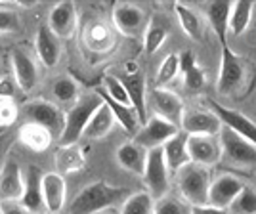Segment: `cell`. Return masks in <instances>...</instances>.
Listing matches in <instances>:
<instances>
[{
    "label": "cell",
    "mask_w": 256,
    "mask_h": 214,
    "mask_svg": "<svg viewBox=\"0 0 256 214\" xmlns=\"http://www.w3.org/2000/svg\"><path fill=\"white\" fill-rule=\"evenodd\" d=\"M153 214H192V206L178 199H170V197H162L159 203L155 204Z\"/></svg>",
    "instance_id": "obj_39"
},
{
    "label": "cell",
    "mask_w": 256,
    "mask_h": 214,
    "mask_svg": "<svg viewBox=\"0 0 256 214\" xmlns=\"http://www.w3.org/2000/svg\"><path fill=\"white\" fill-rule=\"evenodd\" d=\"M23 178H25V192L22 197V204L32 214H38L44 208L42 174L36 166H29L23 174Z\"/></svg>",
    "instance_id": "obj_20"
},
{
    "label": "cell",
    "mask_w": 256,
    "mask_h": 214,
    "mask_svg": "<svg viewBox=\"0 0 256 214\" xmlns=\"http://www.w3.org/2000/svg\"><path fill=\"white\" fill-rule=\"evenodd\" d=\"M22 117L25 122L40 124L52 132L54 138H60L65 126V111L58 104L48 100H32L22 107Z\"/></svg>",
    "instance_id": "obj_5"
},
{
    "label": "cell",
    "mask_w": 256,
    "mask_h": 214,
    "mask_svg": "<svg viewBox=\"0 0 256 214\" xmlns=\"http://www.w3.org/2000/svg\"><path fill=\"white\" fill-rule=\"evenodd\" d=\"M18 117H20V109L8 100H0V126L12 128V124L18 120Z\"/></svg>",
    "instance_id": "obj_40"
},
{
    "label": "cell",
    "mask_w": 256,
    "mask_h": 214,
    "mask_svg": "<svg viewBox=\"0 0 256 214\" xmlns=\"http://www.w3.org/2000/svg\"><path fill=\"white\" fill-rule=\"evenodd\" d=\"M18 138L22 140V144H25L29 150L36 151V153H42V151L50 148L54 136L50 130L40 126V124L25 122L20 128V132H18Z\"/></svg>",
    "instance_id": "obj_28"
},
{
    "label": "cell",
    "mask_w": 256,
    "mask_h": 214,
    "mask_svg": "<svg viewBox=\"0 0 256 214\" xmlns=\"http://www.w3.org/2000/svg\"><path fill=\"white\" fill-rule=\"evenodd\" d=\"M234 2H210L206 6V16L212 25L214 32L218 34L220 42H226V32H228V22H230V12Z\"/></svg>",
    "instance_id": "obj_32"
},
{
    "label": "cell",
    "mask_w": 256,
    "mask_h": 214,
    "mask_svg": "<svg viewBox=\"0 0 256 214\" xmlns=\"http://www.w3.org/2000/svg\"><path fill=\"white\" fill-rule=\"evenodd\" d=\"M2 214H32L18 201H4L2 203Z\"/></svg>",
    "instance_id": "obj_44"
},
{
    "label": "cell",
    "mask_w": 256,
    "mask_h": 214,
    "mask_svg": "<svg viewBox=\"0 0 256 214\" xmlns=\"http://www.w3.org/2000/svg\"><path fill=\"white\" fill-rule=\"evenodd\" d=\"M54 162H56V172L58 174H73L84 168L86 157L84 151L78 148V144L75 146H60L56 153H54Z\"/></svg>",
    "instance_id": "obj_23"
},
{
    "label": "cell",
    "mask_w": 256,
    "mask_h": 214,
    "mask_svg": "<svg viewBox=\"0 0 256 214\" xmlns=\"http://www.w3.org/2000/svg\"><path fill=\"white\" fill-rule=\"evenodd\" d=\"M192 214H228V210L216 208L210 204H201V206H192Z\"/></svg>",
    "instance_id": "obj_45"
},
{
    "label": "cell",
    "mask_w": 256,
    "mask_h": 214,
    "mask_svg": "<svg viewBox=\"0 0 256 214\" xmlns=\"http://www.w3.org/2000/svg\"><path fill=\"white\" fill-rule=\"evenodd\" d=\"M18 90H20V86H18L14 76H10V75L0 76V100L12 102V100L16 98V94H18Z\"/></svg>",
    "instance_id": "obj_42"
},
{
    "label": "cell",
    "mask_w": 256,
    "mask_h": 214,
    "mask_svg": "<svg viewBox=\"0 0 256 214\" xmlns=\"http://www.w3.org/2000/svg\"><path fill=\"white\" fill-rule=\"evenodd\" d=\"M0 214H2V201H0Z\"/></svg>",
    "instance_id": "obj_47"
},
{
    "label": "cell",
    "mask_w": 256,
    "mask_h": 214,
    "mask_svg": "<svg viewBox=\"0 0 256 214\" xmlns=\"http://www.w3.org/2000/svg\"><path fill=\"white\" fill-rule=\"evenodd\" d=\"M153 210H155V199L148 192H140L128 195V199L120 208V214H153Z\"/></svg>",
    "instance_id": "obj_35"
},
{
    "label": "cell",
    "mask_w": 256,
    "mask_h": 214,
    "mask_svg": "<svg viewBox=\"0 0 256 214\" xmlns=\"http://www.w3.org/2000/svg\"><path fill=\"white\" fill-rule=\"evenodd\" d=\"M96 94L102 98V102L111 109L113 117L117 118V122L122 126V130L128 132L130 136H136L140 130V118H138V115H136V111H134L130 106L118 104V102H115L113 98H109L106 92H104V88H98Z\"/></svg>",
    "instance_id": "obj_24"
},
{
    "label": "cell",
    "mask_w": 256,
    "mask_h": 214,
    "mask_svg": "<svg viewBox=\"0 0 256 214\" xmlns=\"http://www.w3.org/2000/svg\"><path fill=\"white\" fill-rule=\"evenodd\" d=\"M48 27L50 31L60 38V40H69L73 38L78 27V14L73 2H60L56 4L48 18Z\"/></svg>",
    "instance_id": "obj_11"
},
{
    "label": "cell",
    "mask_w": 256,
    "mask_h": 214,
    "mask_svg": "<svg viewBox=\"0 0 256 214\" xmlns=\"http://www.w3.org/2000/svg\"><path fill=\"white\" fill-rule=\"evenodd\" d=\"M8 132H10L8 126H0V136H2V134H8Z\"/></svg>",
    "instance_id": "obj_46"
},
{
    "label": "cell",
    "mask_w": 256,
    "mask_h": 214,
    "mask_svg": "<svg viewBox=\"0 0 256 214\" xmlns=\"http://www.w3.org/2000/svg\"><path fill=\"white\" fill-rule=\"evenodd\" d=\"M12 69H14V78L23 92H31L38 82V67L34 64L29 54L25 50H12Z\"/></svg>",
    "instance_id": "obj_15"
},
{
    "label": "cell",
    "mask_w": 256,
    "mask_h": 214,
    "mask_svg": "<svg viewBox=\"0 0 256 214\" xmlns=\"http://www.w3.org/2000/svg\"><path fill=\"white\" fill-rule=\"evenodd\" d=\"M144 178H146V186L150 190V195L153 199H162L166 192H168V178H170V172L166 166V160H164V153L162 148L148 151V162H146V172H144Z\"/></svg>",
    "instance_id": "obj_7"
},
{
    "label": "cell",
    "mask_w": 256,
    "mask_h": 214,
    "mask_svg": "<svg viewBox=\"0 0 256 214\" xmlns=\"http://www.w3.org/2000/svg\"><path fill=\"white\" fill-rule=\"evenodd\" d=\"M218 136L224 162L237 168H256V146L241 138L228 126H222Z\"/></svg>",
    "instance_id": "obj_4"
},
{
    "label": "cell",
    "mask_w": 256,
    "mask_h": 214,
    "mask_svg": "<svg viewBox=\"0 0 256 214\" xmlns=\"http://www.w3.org/2000/svg\"><path fill=\"white\" fill-rule=\"evenodd\" d=\"M212 111L218 115V118L222 120V124L232 128L235 134H239L241 138H245L246 142H250L252 146H256V124L248 117L241 115L239 111L230 109V107L220 106L218 102H210Z\"/></svg>",
    "instance_id": "obj_16"
},
{
    "label": "cell",
    "mask_w": 256,
    "mask_h": 214,
    "mask_svg": "<svg viewBox=\"0 0 256 214\" xmlns=\"http://www.w3.org/2000/svg\"><path fill=\"white\" fill-rule=\"evenodd\" d=\"M25 192V178L16 160H6L0 170V199L4 201H22Z\"/></svg>",
    "instance_id": "obj_18"
},
{
    "label": "cell",
    "mask_w": 256,
    "mask_h": 214,
    "mask_svg": "<svg viewBox=\"0 0 256 214\" xmlns=\"http://www.w3.org/2000/svg\"><path fill=\"white\" fill-rule=\"evenodd\" d=\"M245 188V184L241 182L234 174H222L216 180H212L210 190H208V204L216 206V208H224L228 210L232 203L235 201V197L241 193V190Z\"/></svg>",
    "instance_id": "obj_13"
},
{
    "label": "cell",
    "mask_w": 256,
    "mask_h": 214,
    "mask_svg": "<svg viewBox=\"0 0 256 214\" xmlns=\"http://www.w3.org/2000/svg\"><path fill=\"white\" fill-rule=\"evenodd\" d=\"M117 160L122 168L134 172L138 176H144L146 162H148V151L140 148L136 142H126L117 150Z\"/></svg>",
    "instance_id": "obj_27"
},
{
    "label": "cell",
    "mask_w": 256,
    "mask_h": 214,
    "mask_svg": "<svg viewBox=\"0 0 256 214\" xmlns=\"http://www.w3.org/2000/svg\"><path fill=\"white\" fill-rule=\"evenodd\" d=\"M166 36H168V27H166L164 23L160 22V20L153 18V20L148 23V27H146V32H144L146 52L150 54V56H153V54L157 52L160 46L164 44Z\"/></svg>",
    "instance_id": "obj_34"
},
{
    "label": "cell",
    "mask_w": 256,
    "mask_h": 214,
    "mask_svg": "<svg viewBox=\"0 0 256 214\" xmlns=\"http://www.w3.org/2000/svg\"><path fill=\"white\" fill-rule=\"evenodd\" d=\"M232 214H256V190L245 186L230 206Z\"/></svg>",
    "instance_id": "obj_37"
},
{
    "label": "cell",
    "mask_w": 256,
    "mask_h": 214,
    "mask_svg": "<svg viewBox=\"0 0 256 214\" xmlns=\"http://www.w3.org/2000/svg\"><path fill=\"white\" fill-rule=\"evenodd\" d=\"M104 92H106L109 98H113L115 102H118V104L130 106V100H128L126 88H124V84H122V78H117V76H113V75H107L106 78H104Z\"/></svg>",
    "instance_id": "obj_38"
},
{
    "label": "cell",
    "mask_w": 256,
    "mask_h": 214,
    "mask_svg": "<svg viewBox=\"0 0 256 214\" xmlns=\"http://www.w3.org/2000/svg\"><path fill=\"white\" fill-rule=\"evenodd\" d=\"M52 94L58 106H75L78 102V84L71 76H58L52 82Z\"/></svg>",
    "instance_id": "obj_33"
},
{
    "label": "cell",
    "mask_w": 256,
    "mask_h": 214,
    "mask_svg": "<svg viewBox=\"0 0 256 214\" xmlns=\"http://www.w3.org/2000/svg\"><path fill=\"white\" fill-rule=\"evenodd\" d=\"M222 120L214 111H201V109H192L186 111L182 118L180 130L188 136H212L216 138L222 130Z\"/></svg>",
    "instance_id": "obj_9"
},
{
    "label": "cell",
    "mask_w": 256,
    "mask_h": 214,
    "mask_svg": "<svg viewBox=\"0 0 256 214\" xmlns=\"http://www.w3.org/2000/svg\"><path fill=\"white\" fill-rule=\"evenodd\" d=\"M113 23L118 32L126 36H138L146 32V14L134 4H118L113 10Z\"/></svg>",
    "instance_id": "obj_14"
},
{
    "label": "cell",
    "mask_w": 256,
    "mask_h": 214,
    "mask_svg": "<svg viewBox=\"0 0 256 214\" xmlns=\"http://www.w3.org/2000/svg\"><path fill=\"white\" fill-rule=\"evenodd\" d=\"M210 170L190 162L178 172V188L182 197L190 206L208 204V190H210Z\"/></svg>",
    "instance_id": "obj_3"
},
{
    "label": "cell",
    "mask_w": 256,
    "mask_h": 214,
    "mask_svg": "<svg viewBox=\"0 0 256 214\" xmlns=\"http://www.w3.org/2000/svg\"><path fill=\"white\" fill-rule=\"evenodd\" d=\"M115 124H117V118L113 117L111 109H109L106 104H102V106L96 109V113L92 115V118H90V122H88V126H86L82 138H86V140L106 138L107 134L113 130Z\"/></svg>",
    "instance_id": "obj_29"
},
{
    "label": "cell",
    "mask_w": 256,
    "mask_h": 214,
    "mask_svg": "<svg viewBox=\"0 0 256 214\" xmlns=\"http://www.w3.org/2000/svg\"><path fill=\"white\" fill-rule=\"evenodd\" d=\"M252 12H254V4L252 2H235L230 12V22H228V31H232V34L239 36L246 31V27L250 25L252 20Z\"/></svg>",
    "instance_id": "obj_31"
},
{
    "label": "cell",
    "mask_w": 256,
    "mask_h": 214,
    "mask_svg": "<svg viewBox=\"0 0 256 214\" xmlns=\"http://www.w3.org/2000/svg\"><path fill=\"white\" fill-rule=\"evenodd\" d=\"M178 132H180V128L170 124L168 120H164L160 117H153L138 130V134L134 136V142L146 151H151L157 150V148H162Z\"/></svg>",
    "instance_id": "obj_8"
},
{
    "label": "cell",
    "mask_w": 256,
    "mask_h": 214,
    "mask_svg": "<svg viewBox=\"0 0 256 214\" xmlns=\"http://www.w3.org/2000/svg\"><path fill=\"white\" fill-rule=\"evenodd\" d=\"M178 58H180V73L184 75L186 88L192 90V92L203 90L204 84H206V73L199 67L197 60H195V54L192 50H186Z\"/></svg>",
    "instance_id": "obj_26"
},
{
    "label": "cell",
    "mask_w": 256,
    "mask_h": 214,
    "mask_svg": "<svg viewBox=\"0 0 256 214\" xmlns=\"http://www.w3.org/2000/svg\"><path fill=\"white\" fill-rule=\"evenodd\" d=\"M12 144H14V136H12L10 132L0 136V170H2V166L6 164V153L10 151Z\"/></svg>",
    "instance_id": "obj_43"
},
{
    "label": "cell",
    "mask_w": 256,
    "mask_h": 214,
    "mask_svg": "<svg viewBox=\"0 0 256 214\" xmlns=\"http://www.w3.org/2000/svg\"><path fill=\"white\" fill-rule=\"evenodd\" d=\"M128 192L124 188L111 186L107 182H92L71 201L67 214H98L109 206H115L118 201H126Z\"/></svg>",
    "instance_id": "obj_1"
},
{
    "label": "cell",
    "mask_w": 256,
    "mask_h": 214,
    "mask_svg": "<svg viewBox=\"0 0 256 214\" xmlns=\"http://www.w3.org/2000/svg\"><path fill=\"white\" fill-rule=\"evenodd\" d=\"M20 29L18 14L6 8H0V32H14Z\"/></svg>",
    "instance_id": "obj_41"
},
{
    "label": "cell",
    "mask_w": 256,
    "mask_h": 214,
    "mask_svg": "<svg viewBox=\"0 0 256 214\" xmlns=\"http://www.w3.org/2000/svg\"><path fill=\"white\" fill-rule=\"evenodd\" d=\"M162 153H164V160L168 172H178L188 166L192 159H190V151H188V134L186 132H178L174 138H170L164 146H162Z\"/></svg>",
    "instance_id": "obj_22"
},
{
    "label": "cell",
    "mask_w": 256,
    "mask_h": 214,
    "mask_svg": "<svg viewBox=\"0 0 256 214\" xmlns=\"http://www.w3.org/2000/svg\"><path fill=\"white\" fill-rule=\"evenodd\" d=\"M151 109L155 111V117H160L168 120L174 126H182V118H184V102L178 94H174L166 88H153L151 92Z\"/></svg>",
    "instance_id": "obj_10"
},
{
    "label": "cell",
    "mask_w": 256,
    "mask_h": 214,
    "mask_svg": "<svg viewBox=\"0 0 256 214\" xmlns=\"http://www.w3.org/2000/svg\"><path fill=\"white\" fill-rule=\"evenodd\" d=\"M102 98L98 94H88V96L78 98L73 107H69V111L65 113V126L62 136L58 138L60 146H75L78 140L84 136V130L90 122L92 115L96 113V109L102 106Z\"/></svg>",
    "instance_id": "obj_2"
},
{
    "label": "cell",
    "mask_w": 256,
    "mask_h": 214,
    "mask_svg": "<svg viewBox=\"0 0 256 214\" xmlns=\"http://www.w3.org/2000/svg\"><path fill=\"white\" fill-rule=\"evenodd\" d=\"M34 48H36V56L40 60V64L46 67H56L60 64L62 58V42L60 38L50 31L48 25H40L36 38H34Z\"/></svg>",
    "instance_id": "obj_19"
},
{
    "label": "cell",
    "mask_w": 256,
    "mask_h": 214,
    "mask_svg": "<svg viewBox=\"0 0 256 214\" xmlns=\"http://www.w3.org/2000/svg\"><path fill=\"white\" fill-rule=\"evenodd\" d=\"M220 44H222V62H220V75H218V92L222 96H230L245 80V64L230 48L228 40Z\"/></svg>",
    "instance_id": "obj_6"
},
{
    "label": "cell",
    "mask_w": 256,
    "mask_h": 214,
    "mask_svg": "<svg viewBox=\"0 0 256 214\" xmlns=\"http://www.w3.org/2000/svg\"><path fill=\"white\" fill-rule=\"evenodd\" d=\"M178 73H180V58H178V54H168L157 71L155 88H166L178 76Z\"/></svg>",
    "instance_id": "obj_36"
},
{
    "label": "cell",
    "mask_w": 256,
    "mask_h": 214,
    "mask_svg": "<svg viewBox=\"0 0 256 214\" xmlns=\"http://www.w3.org/2000/svg\"><path fill=\"white\" fill-rule=\"evenodd\" d=\"M42 197L44 208L50 214H60L64 210L67 186H65V178L62 174H58V172L42 174Z\"/></svg>",
    "instance_id": "obj_17"
},
{
    "label": "cell",
    "mask_w": 256,
    "mask_h": 214,
    "mask_svg": "<svg viewBox=\"0 0 256 214\" xmlns=\"http://www.w3.org/2000/svg\"><path fill=\"white\" fill-rule=\"evenodd\" d=\"M174 12H176V18L180 22L182 31L186 32L192 40H201L203 36V25H201V18L195 10H192L190 6L186 4H174Z\"/></svg>",
    "instance_id": "obj_30"
},
{
    "label": "cell",
    "mask_w": 256,
    "mask_h": 214,
    "mask_svg": "<svg viewBox=\"0 0 256 214\" xmlns=\"http://www.w3.org/2000/svg\"><path fill=\"white\" fill-rule=\"evenodd\" d=\"M188 151L193 164L210 168L222 159L220 142L212 136H188Z\"/></svg>",
    "instance_id": "obj_12"
},
{
    "label": "cell",
    "mask_w": 256,
    "mask_h": 214,
    "mask_svg": "<svg viewBox=\"0 0 256 214\" xmlns=\"http://www.w3.org/2000/svg\"><path fill=\"white\" fill-rule=\"evenodd\" d=\"M122 84L126 88L128 100L130 106L136 111V115L140 118V124L144 126L148 122V109H146V76L140 71L136 73H126V76L122 78Z\"/></svg>",
    "instance_id": "obj_21"
},
{
    "label": "cell",
    "mask_w": 256,
    "mask_h": 214,
    "mask_svg": "<svg viewBox=\"0 0 256 214\" xmlns=\"http://www.w3.org/2000/svg\"><path fill=\"white\" fill-rule=\"evenodd\" d=\"M84 44L92 52H109L115 46V34L107 23L92 22L88 23V27L84 29Z\"/></svg>",
    "instance_id": "obj_25"
}]
</instances>
